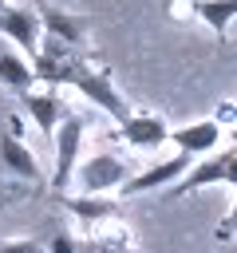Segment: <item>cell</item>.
I'll use <instances>...</instances> for the list:
<instances>
[{"label": "cell", "mask_w": 237, "mask_h": 253, "mask_svg": "<svg viewBox=\"0 0 237 253\" xmlns=\"http://www.w3.org/2000/svg\"><path fill=\"white\" fill-rule=\"evenodd\" d=\"M32 67H36V79H47L51 87H75L87 103H95L99 111H107L115 123H122V119L130 115L126 103H122V95L115 91L107 67H95V63H87V59H59V55H51V51H40Z\"/></svg>", "instance_id": "1"}, {"label": "cell", "mask_w": 237, "mask_h": 253, "mask_svg": "<svg viewBox=\"0 0 237 253\" xmlns=\"http://www.w3.org/2000/svg\"><path fill=\"white\" fill-rule=\"evenodd\" d=\"M213 182H225V186L237 190V150H221V154L213 150V154L198 158V166L186 170L182 182L170 186L166 194H170V198H186V194H194V190H201V186H213Z\"/></svg>", "instance_id": "2"}, {"label": "cell", "mask_w": 237, "mask_h": 253, "mask_svg": "<svg viewBox=\"0 0 237 253\" xmlns=\"http://www.w3.org/2000/svg\"><path fill=\"white\" fill-rule=\"evenodd\" d=\"M130 174H126V162L118 158V154H91V158H83L79 166H75V186H79V194H107V190H118L122 182H126Z\"/></svg>", "instance_id": "3"}, {"label": "cell", "mask_w": 237, "mask_h": 253, "mask_svg": "<svg viewBox=\"0 0 237 253\" xmlns=\"http://www.w3.org/2000/svg\"><path fill=\"white\" fill-rule=\"evenodd\" d=\"M79 146H83V119L79 115H63V123L55 126V170H51V186L67 190L79 166Z\"/></svg>", "instance_id": "4"}, {"label": "cell", "mask_w": 237, "mask_h": 253, "mask_svg": "<svg viewBox=\"0 0 237 253\" xmlns=\"http://www.w3.org/2000/svg\"><path fill=\"white\" fill-rule=\"evenodd\" d=\"M0 36L16 47V51H24L28 59H36L40 55V40H43V24H40V12H32V8H4L0 12Z\"/></svg>", "instance_id": "5"}, {"label": "cell", "mask_w": 237, "mask_h": 253, "mask_svg": "<svg viewBox=\"0 0 237 253\" xmlns=\"http://www.w3.org/2000/svg\"><path fill=\"white\" fill-rule=\"evenodd\" d=\"M118 134L126 146H138V150H154L162 142H170V123L154 111H130L122 123H118Z\"/></svg>", "instance_id": "6"}, {"label": "cell", "mask_w": 237, "mask_h": 253, "mask_svg": "<svg viewBox=\"0 0 237 253\" xmlns=\"http://www.w3.org/2000/svg\"><path fill=\"white\" fill-rule=\"evenodd\" d=\"M190 170V154H174V158H162V162H154V166H146L142 174H134V178H126L122 182V194H146V190H170V186H178L182 182V174Z\"/></svg>", "instance_id": "7"}, {"label": "cell", "mask_w": 237, "mask_h": 253, "mask_svg": "<svg viewBox=\"0 0 237 253\" xmlns=\"http://www.w3.org/2000/svg\"><path fill=\"white\" fill-rule=\"evenodd\" d=\"M20 103H24V111H28V119H32V126L43 134V138H55V126L63 123V99H59V91L55 87H47V91H20Z\"/></svg>", "instance_id": "8"}, {"label": "cell", "mask_w": 237, "mask_h": 253, "mask_svg": "<svg viewBox=\"0 0 237 253\" xmlns=\"http://www.w3.org/2000/svg\"><path fill=\"white\" fill-rule=\"evenodd\" d=\"M170 142H174L182 154H190V158L213 154V150L221 146V126H217L213 119H198V123H186V126L170 130Z\"/></svg>", "instance_id": "9"}, {"label": "cell", "mask_w": 237, "mask_h": 253, "mask_svg": "<svg viewBox=\"0 0 237 253\" xmlns=\"http://www.w3.org/2000/svg\"><path fill=\"white\" fill-rule=\"evenodd\" d=\"M36 12H40L43 32H47L51 40H59V43H83V36H87V28H91L87 16L63 12V8H55V4H40Z\"/></svg>", "instance_id": "10"}, {"label": "cell", "mask_w": 237, "mask_h": 253, "mask_svg": "<svg viewBox=\"0 0 237 253\" xmlns=\"http://www.w3.org/2000/svg\"><path fill=\"white\" fill-rule=\"evenodd\" d=\"M0 166L16 178H28V182H40L43 170H40V158L32 154V146L8 130H0Z\"/></svg>", "instance_id": "11"}, {"label": "cell", "mask_w": 237, "mask_h": 253, "mask_svg": "<svg viewBox=\"0 0 237 253\" xmlns=\"http://www.w3.org/2000/svg\"><path fill=\"white\" fill-rule=\"evenodd\" d=\"M63 210L87 225H103V221H115L122 213V206L107 194H71V198H63Z\"/></svg>", "instance_id": "12"}, {"label": "cell", "mask_w": 237, "mask_h": 253, "mask_svg": "<svg viewBox=\"0 0 237 253\" xmlns=\"http://www.w3.org/2000/svg\"><path fill=\"white\" fill-rule=\"evenodd\" d=\"M0 83L12 91H32L36 87V67L24 51L16 47H0Z\"/></svg>", "instance_id": "13"}, {"label": "cell", "mask_w": 237, "mask_h": 253, "mask_svg": "<svg viewBox=\"0 0 237 253\" xmlns=\"http://www.w3.org/2000/svg\"><path fill=\"white\" fill-rule=\"evenodd\" d=\"M190 12H194L209 32H217V36L225 40L229 24L237 20V0H190Z\"/></svg>", "instance_id": "14"}, {"label": "cell", "mask_w": 237, "mask_h": 253, "mask_svg": "<svg viewBox=\"0 0 237 253\" xmlns=\"http://www.w3.org/2000/svg\"><path fill=\"white\" fill-rule=\"evenodd\" d=\"M47 253H79V237H71L67 229H59V233H51Z\"/></svg>", "instance_id": "15"}, {"label": "cell", "mask_w": 237, "mask_h": 253, "mask_svg": "<svg viewBox=\"0 0 237 253\" xmlns=\"http://www.w3.org/2000/svg\"><path fill=\"white\" fill-rule=\"evenodd\" d=\"M0 253H47V249L32 237H12V241H0Z\"/></svg>", "instance_id": "16"}, {"label": "cell", "mask_w": 237, "mask_h": 253, "mask_svg": "<svg viewBox=\"0 0 237 253\" xmlns=\"http://www.w3.org/2000/svg\"><path fill=\"white\" fill-rule=\"evenodd\" d=\"M233 233H237V202H233V210H229V217H225V221H221V225L213 229V237H217V241H229Z\"/></svg>", "instance_id": "17"}, {"label": "cell", "mask_w": 237, "mask_h": 253, "mask_svg": "<svg viewBox=\"0 0 237 253\" xmlns=\"http://www.w3.org/2000/svg\"><path fill=\"white\" fill-rule=\"evenodd\" d=\"M4 8H8V0H0V12H4Z\"/></svg>", "instance_id": "18"}]
</instances>
